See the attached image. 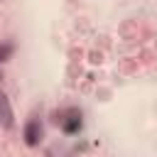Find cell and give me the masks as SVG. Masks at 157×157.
I'll return each mask as SVG.
<instances>
[{"label":"cell","instance_id":"cell-4","mask_svg":"<svg viewBox=\"0 0 157 157\" xmlns=\"http://www.w3.org/2000/svg\"><path fill=\"white\" fill-rule=\"evenodd\" d=\"M10 54H12V47H10V44H2V47H0V61H5Z\"/></svg>","mask_w":157,"mask_h":157},{"label":"cell","instance_id":"cell-2","mask_svg":"<svg viewBox=\"0 0 157 157\" xmlns=\"http://www.w3.org/2000/svg\"><path fill=\"white\" fill-rule=\"evenodd\" d=\"M0 125L5 130L12 128V108H10V101L5 93H0Z\"/></svg>","mask_w":157,"mask_h":157},{"label":"cell","instance_id":"cell-5","mask_svg":"<svg viewBox=\"0 0 157 157\" xmlns=\"http://www.w3.org/2000/svg\"><path fill=\"white\" fill-rule=\"evenodd\" d=\"M49 157H52V155H49Z\"/></svg>","mask_w":157,"mask_h":157},{"label":"cell","instance_id":"cell-3","mask_svg":"<svg viewBox=\"0 0 157 157\" xmlns=\"http://www.w3.org/2000/svg\"><path fill=\"white\" fill-rule=\"evenodd\" d=\"M64 130H66V132H76V130H81V118L71 115L69 120H64Z\"/></svg>","mask_w":157,"mask_h":157},{"label":"cell","instance_id":"cell-1","mask_svg":"<svg viewBox=\"0 0 157 157\" xmlns=\"http://www.w3.org/2000/svg\"><path fill=\"white\" fill-rule=\"evenodd\" d=\"M39 140H42V125L37 120H29L25 128V142L29 147H34V145H39Z\"/></svg>","mask_w":157,"mask_h":157}]
</instances>
